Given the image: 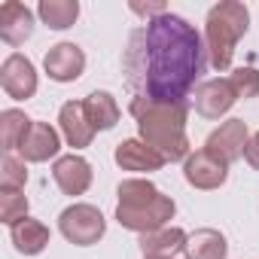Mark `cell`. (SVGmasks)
<instances>
[{
	"mask_svg": "<svg viewBox=\"0 0 259 259\" xmlns=\"http://www.w3.org/2000/svg\"><path fill=\"white\" fill-rule=\"evenodd\" d=\"M207 46L195 25L177 13L156 16L132 31L122 55L128 92L150 104H186L201 85Z\"/></svg>",
	"mask_w": 259,
	"mask_h": 259,
	"instance_id": "obj_1",
	"label": "cell"
},
{
	"mask_svg": "<svg viewBox=\"0 0 259 259\" xmlns=\"http://www.w3.org/2000/svg\"><path fill=\"white\" fill-rule=\"evenodd\" d=\"M132 116L138 119V135L144 144L159 150L168 162L189 159V138H186V104H150L132 98Z\"/></svg>",
	"mask_w": 259,
	"mask_h": 259,
	"instance_id": "obj_2",
	"label": "cell"
},
{
	"mask_svg": "<svg viewBox=\"0 0 259 259\" xmlns=\"http://www.w3.org/2000/svg\"><path fill=\"white\" fill-rule=\"evenodd\" d=\"M119 204H116V220L122 229H132L138 235L156 232L162 226H171L177 204L171 195H162L150 180L144 177H128L116 186Z\"/></svg>",
	"mask_w": 259,
	"mask_h": 259,
	"instance_id": "obj_3",
	"label": "cell"
},
{
	"mask_svg": "<svg viewBox=\"0 0 259 259\" xmlns=\"http://www.w3.org/2000/svg\"><path fill=\"white\" fill-rule=\"evenodd\" d=\"M250 31V10L241 0H220L210 7L207 22H204V46H207V61L213 70H229L238 40Z\"/></svg>",
	"mask_w": 259,
	"mask_h": 259,
	"instance_id": "obj_4",
	"label": "cell"
},
{
	"mask_svg": "<svg viewBox=\"0 0 259 259\" xmlns=\"http://www.w3.org/2000/svg\"><path fill=\"white\" fill-rule=\"evenodd\" d=\"M58 232H61L70 244H76V247H92V244H98V241L104 238L107 220H104V213H101L95 204L76 201V204H70V207L61 210V217H58Z\"/></svg>",
	"mask_w": 259,
	"mask_h": 259,
	"instance_id": "obj_5",
	"label": "cell"
},
{
	"mask_svg": "<svg viewBox=\"0 0 259 259\" xmlns=\"http://www.w3.org/2000/svg\"><path fill=\"white\" fill-rule=\"evenodd\" d=\"M247 141H250L247 122H244V119H226V122H220V128H213V132L207 135L204 150H207L210 156H217L220 162L232 165V162H238V159L244 156Z\"/></svg>",
	"mask_w": 259,
	"mask_h": 259,
	"instance_id": "obj_6",
	"label": "cell"
},
{
	"mask_svg": "<svg viewBox=\"0 0 259 259\" xmlns=\"http://www.w3.org/2000/svg\"><path fill=\"white\" fill-rule=\"evenodd\" d=\"M235 101H238V92H235V85H232L229 76L204 79V82L195 89V95H192V104H195L198 116H204V119H220V116H226V113L235 107Z\"/></svg>",
	"mask_w": 259,
	"mask_h": 259,
	"instance_id": "obj_7",
	"label": "cell"
},
{
	"mask_svg": "<svg viewBox=\"0 0 259 259\" xmlns=\"http://www.w3.org/2000/svg\"><path fill=\"white\" fill-rule=\"evenodd\" d=\"M183 177H186V183H189L192 189L210 192V189H220V186L229 180V165L220 162L217 156H210V153L201 147V150L189 153V159L183 162Z\"/></svg>",
	"mask_w": 259,
	"mask_h": 259,
	"instance_id": "obj_8",
	"label": "cell"
},
{
	"mask_svg": "<svg viewBox=\"0 0 259 259\" xmlns=\"http://www.w3.org/2000/svg\"><path fill=\"white\" fill-rule=\"evenodd\" d=\"M0 85L13 101H28L37 95V67L31 58L13 52L0 67Z\"/></svg>",
	"mask_w": 259,
	"mask_h": 259,
	"instance_id": "obj_9",
	"label": "cell"
},
{
	"mask_svg": "<svg viewBox=\"0 0 259 259\" xmlns=\"http://www.w3.org/2000/svg\"><path fill=\"white\" fill-rule=\"evenodd\" d=\"M113 159L122 171H135V174H153L168 165V159L159 150H153L150 144H144L141 138H128V141L116 144Z\"/></svg>",
	"mask_w": 259,
	"mask_h": 259,
	"instance_id": "obj_10",
	"label": "cell"
},
{
	"mask_svg": "<svg viewBox=\"0 0 259 259\" xmlns=\"http://www.w3.org/2000/svg\"><path fill=\"white\" fill-rule=\"evenodd\" d=\"M43 67H46L49 79H55V82H73L85 70V52L76 43H55L43 55Z\"/></svg>",
	"mask_w": 259,
	"mask_h": 259,
	"instance_id": "obj_11",
	"label": "cell"
},
{
	"mask_svg": "<svg viewBox=\"0 0 259 259\" xmlns=\"http://www.w3.org/2000/svg\"><path fill=\"white\" fill-rule=\"evenodd\" d=\"M52 177H55V183H58V189L64 195H82L92 186V180H95L92 165L82 156H76V153L58 156L55 165H52Z\"/></svg>",
	"mask_w": 259,
	"mask_h": 259,
	"instance_id": "obj_12",
	"label": "cell"
},
{
	"mask_svg": "<svg viewBox=\"0 0 259 259\" xmlns=\"http://www.w3.org/2000/svg\"><path fill=\"white\" fill-rule=\"evenodd\" d=\"M58 128H61L67 147H73V150H85L92 144V138H95V128L89 122V113H85L82 101L61 104V110H58Z\"/></svg>",
	"mask_w": 259,
	"mask_h": 259,
	"instance_id": "obj_13",
	"label": "cell"
},
{
	"mask_svg": "<svg viewBox=\"0 0 259 259\" xmlns=\"http://www.w3.org/2000/svg\"><path fill=\"white\" fill-rule=\"evenodd\" d=\"M31 34H34V13L19 0H7L0 7V40L7 46H22Z\"/></svg>",
	"mask_w": 259,
	"mask_h": 259,
	"instance_id": "obj_14",
	"label": "cell"
},
{
	"mask_svg": "<svg viewBox=\"0 0 259 259\" xmlns=\"http://www.w3.org/2000/svg\"><path fill=\"white\" fill-rule=\"evenodd\" d=\"M58 150H61V135L49 122H34L28 138L19 147V156L25 162H49V159L58 156Z\"/></svg>",
	"mask_w": 259,
	"mask_h": 259,
	"instance_id": "obj_15",
	"label": "cell"
},
{
	"mask_svg": "<svg viewBox=\"0 0 259 259\" xmlns=\"http://www.w3.org/2000/svg\"><path fill=\"white\" fill-rule=\"evenodd\" d=\"M186 244H189V235L180 226H162L156 232L141 235V241H138L144 256H159V259H171L177 253H186Z\"/></svg>",
	"mask_w": 259,
	"mask_h": 259,
	"instance_id": "obj_16",
	"label": "cell"
},
{
	"mask_svg": "<svg viewBox=\"0 0 259 259\" xmlns=\"http://www.w3.org/2000/svg\"><path fill=\"white\" fill-rule=\"evenodd\" d=\"M10 238H13V244H16V250L22 256H37V253H43L49 247L52 235H49L46 223H40L34 217H25V220H19V223L10 226Z\"/></svg>",
	"mask_w": 259,
	"mask_h": 259,
	"instance_id": "obj_17",
	"label": "cell"
},
{
	"mask_svg": "<svg viewBox=\"0 0 259 259\" xmlns=\"http://www.w3.org/2000/svg\"><path fill=\"white\" fill-rule=\"evenodd\" d=\"M82 104H85V113H89V122H92L95 132H110V128H116L122 113H119V104L110 92H92Z\"/></svg>",
	"mask_w": 259,
	"mask_h": 259,
	"instance_id": "obj_18",
	"label": "cell"
},
{
	"mask_svg": "<svg viewBox=\"0 0 259 259\" xmlns=\"http://www.w3.org/2000/svg\"><path fill=\"white\" fill-rule=\"evenodd\" d=\"M229 244L223 238V232L217 229H198L189 235L186 244V259H226Z\"/></svg>",
	"mask_w": 259,
	"mask_h": 259,
	"instance_id": "obj_19",
	"label": "cell"
},
{
	"mask_svg": "<svg viewBox=\"0 0 259 259\" xmlns=\"http://www.w3.org/2000/svg\"><path fill=\"white\" fill-rule=\"evenodd\" d=\"M37 16L43 19L46 28L52 31H67L79 19V4L76 0H40Z\"/></svg>",
	"mask_w": 259,
	"mask_h": 259,
	"instance_id": "obj_20",
	"label": "cell"
},
{
	"mask_svg": "<svg viewBox=\"0 0 259 259\" xmlns=\"http://www.w3.org/2000/svg\"><path fill=\"white\" fill-rule=\"evenodd\" d=\"M34 119H28L22 110H4L0 113V144H4V153H16L22 147V141L28 138Z\"/></svg>",
	"mask_w": 259,
	"mask_h": 259,
	"instance_id": "obj_21",
	"label": "cell"
},
{
	"mask_svg": "<svg viewBox=\"0 0 259 259\" xmlns=\"http://www.w3.org/2000/svg\"><path fill=\"white\" fill-rule=\"evenodd\" d=\"M25 183H28L25 159L13 156V153H4V159H0V189L4 192H19V189H25Z\"/></svg>",
	"mask_w": 259,
	"mask_h": 259,
	"instance_id": "obj_22",
	"label": "cell"
},
{
	"mask_svg": "<svg viewBox=\"0 0 259 259\" xmlns=\"http://www.w3.org/2000/svg\"><path fill=\"white\" fill-rule=\"evenodd\" d=\"M25 217H28V198L22 195V189L19 192H4L0 189V220L7 226H13V223H19Z\"/></svg>",
	"mask_w": 259,
	"mask_h": 259,
	"instance_id": "obj_23",
	"label": "cell"
},
{
	"mask_svg": "<svg viewBox=\"0 0 259 259\" xmlns=\"http://www.w3.org/2000/svg\"><path fill=\"white\" fill-rule=\"evenodd\" d=\"M229 79H232L238 98H256L259 95V70L256 67H235L229 73Z\"/></svg>",
	"mask_w": 259,
	"mask_h": 259,
	"instance_id": "obj_24",
	"label": "cell"
},
{
	"mask_svg": "<svg viewBox=\"0 0 259 259\" xmlns=\"http://www.w3.org/2000/svg\"><path fill=\"white\" fill-rule=\"evenodd\" d=\"M244 159H247V165H250L253 171H259V132H256V135H250L247 150H244Z\"/></svg>",
	"mask_w": 259,
	"mask_h": 259,
	"instance_id": "obj_25",
	"label": "cell"
},
{
	"mask_svg": "<svg viewBox=\"0 0 259 259\" xmlns=\"http://www.w3.org/2000/svg\"><path fill=\"white\" fill-rule=\"evenodd\" d=\"M132 10H135L138 16H147V22L156 19V16H165V13H168L165 4H132Z\"/></svg>",
	"mask_w": 259,
	"mask_h": 259,
	"instance_id": "obj_26",
	"label": "cell"
},
{
	"mask_svg": "<svg viewBox=\"0 0 259 259\" xmlns=\"http://www.w3.org/2000/svg\"><path fill=\"white\" fill-rule=\"evenodd\" d=\"M144 259H159V256H144Z\"/></svg>",
	"mask_w": 259,
	"mask_h": 259,
	"instance_id": "obj_27",
	"label": "cell"
}]
</instances>
